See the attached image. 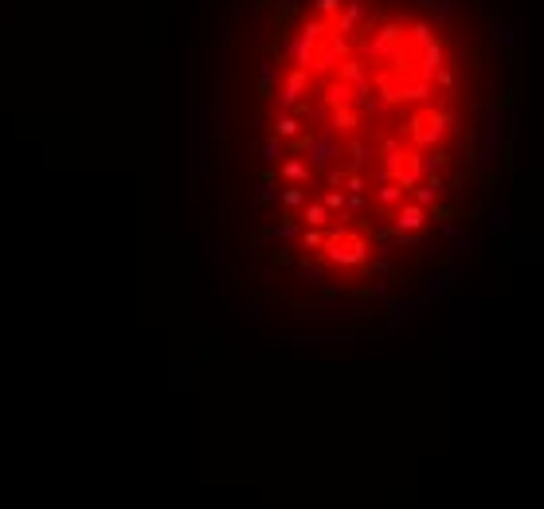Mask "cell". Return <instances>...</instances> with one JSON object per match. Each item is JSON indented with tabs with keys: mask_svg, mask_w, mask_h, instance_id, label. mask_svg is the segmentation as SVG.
Masks as SVG:
<instances>
[{
	"mask_svg": "<svg viewBox=\"0 0 544 509\" xmlns=\"http://www.w3.org/2000/svg\"><path fill=\"white\" fill-rule=\"evenodd\" d=\"M321 247H325V255L333 263H341V267H356V263H365V255H368V239L356 228L329 231L325 239H321Z\"/></svg>",
	"mask_w": 544,
	"mask_h": 509,
	"instance_id": "1",
	"label": "cell"
},
{
	"mask_svg": "<svg viewBox=\"0 0 544 509\" xmlns=\"http://www.w3.org/2000/svg\"><path fill=\"white\" fill-rule=\"evenodd\" d=\"M302 220H306L309 228H321V223H325V208H321V204H309V208H306V216H302Z\"/></svg>",
	"mask_w": 544,
	"mask_h": 509,
	"instance_id": "2",
	"label": "cell"
}]
</instances>
